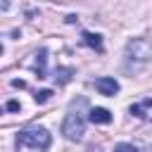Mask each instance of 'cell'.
I'll list each match as a JSON object with an SVG mask.
<instances>
[{
    "mask_svg": "<svg viewBox=\"0 0 152 152\" xmlns=\"http://www.w3.org/2000/svg\"><path fill=\"white\" fill-rule=\"evenodd\" d=\"M83 43L88 45V48H93V50H97V52H102V36L100 33H93V31H83Z\"/></svg>",
    "mask_w": 152,
    "mask_h": 152,
    "instance_id": "obj_7",
    "label": "cell"
},
{
    "mask_svg": "<svg viewBox=\"0 0 152 152\" xmlns=\"http://www.w3.org/2000/svg\"><path fill=\"white\" fill-rule=\"evenodd\" d=\"M147 107H152V97H145L140 104H131V114L142 119V116H147Z\"/></svg>",
    "mask_w": 152,
    "mask_h": 152,
    "instance_id": "obj_9",
    "label": "cell"
},
{
    "mask_svg": "<svg viewBox=\"0 0 152 152\" xmlns=\"http://www.w3.org/2000/svg\"><path fill=\"white\" fill-rule=\"evenodd\" d=\"M88 114H90V121H93V124H109V121H112V114H109V109H104V107H93Z\"/></svg>",
    "mask_w": 152,
    "mask_h": 152,
    "instance_id": "obj_6",
    "label": "cell"
},
{
    "mask_svg": "<svg viewBox=\"0 0 152 152\" xmlns=\"http://www.w3.org/2000/svg\"><path fill=\"white\" fill-rule=\"evenodd\" d=\"M147 152H152V147H150V150H147Z\"/></svg>",
    "mask_w": 152,
    "mask_h": 152,
    "instance_id": "obj_14",
    "label": "cell"
},
{
    "mask_svg": "<svg viewBox=\"0 0 152 152\" xmlns=\"http://www.w3.org/2000/svg\"><path fill=\"white\" fill-rule=\"evenodd\" d=\"M17 109H19V102L17 100H10L7 102V112H17Z\"/></svg>",
    "mask_w": 152,
    "mask_h": 152,
    "instance_id": "obj_12",
    "label": "cell"
},
{
    "mask_svg": "<svg viewBox=\"0 0 152 152\" xmlns=\"http://www.w3.org/2000/svg\"><path fill=\"white\" fill-rule=\"evenodd\" d=\"M83 109H86V100L83 97L71 104V109H69V114H66V119L62 124V133H64L66 140H81L83 138V133H86V114H83Z\"/></svg>",
    "mask_w": 152,
    "mask_h": 152,
    "instance_id": "obj_3",
    "label": "cell"
},
{
    "mask_svg": "<svg viewBox=\"0 0 152 152\" xmlns=\"http://www.w3.org/2000/svg\"><path fill=\"white\" fill-rule=\"evenodd\" d=\"M114 152H140L135 145H131V142H119L116 147H114Z\"/></svg>",
    "mask_w": 152,
    "mask_h": 152,
    "instance_id": "obj_10",
    "label": "cell"
},
{
    "mask_svg": "<svg viewBox=\"0 0 152 152\" xmlns=\"http://www.w3.org/2000/svg\"><path fill=\"white\" fill-rule=\"evenodd\" d=\"M50 142H52V138H50L48 128L31 126L17 135V152H45L50 147Z\"/></svg>",
    "mask_w": 152,
    "mask_h": 152,
    "instance_id": "obj_1",
    "label": "cell"
},
{
    "mask_svg": "<svg viewBox=\"0 0 152 152\" xmlns=\"http://www.w3.org/2000/svg\"><path fill=\"white\" fill-rule=\"evenodd\" d=\"M12 86H14V88H24V81H19V78H14V81H12Z\"/></svg>",
    "mask_w": 152,
    "mask_h": 152,
    "instance_id": "obj_13",
    "label": "cell"
},
{
    "mask_svg": "<svg viewBox=\"0 0 152 152\" xmlns=\"http://www.w3.org/2000/svg\"><path fill=\"white\" fill-rule=\"evenodd\" d=\"M50 95H52V90H48V88H45V90H38V93H36V102H48Z\"/></svg>",
    "mask_w": 152,
    "mask_h": 152,
    "instance_id": "obj_11",
    "label": "cell"
},
{
    "mask_svg": "<svg viewBox=\"0 0 152 152\" xmlns=\"http://www.w3.org/2000/svg\"><path fill=\"white\" fill-rule=\"evenodd\" d=\"M95 90H97L100 95L114 97V95L119 93V81H116V78H112V76H102V78H97V81H95Z\"/></svg>",
    "mask_w": 152,
    "mask_h": 152,
    "instance_id": "obj_4",
    "label": "cell"
},
{
    "mask_svg": "<svg viewBox=\"0 0 152 152\" xmlns=\"http://www.w3.org/2000/svg\"><path fill=\"white\" fill-rule=\"evenodd\" d=\"M71 76H74V69H71V66H57L52 78H55L57 83H69V81H71Z\"/></svg>",
    "mask_w": 152,
    "mask_h": 152,
    "instance_id": "obj_8",
    "label": "cell"
},
{
    "mask_svg": "<svg viewBox=\"0 0 152 152\" xmlns=\"http://www.w3.org/2000/svg\"><path fill=\"white\" fill-rule=\"evenodd\" d=\"M152 59V43L147 38H131L126 43V69L140 71Z\"/></svg>",
    "mask_w": 152,
    "mask_h": 152,
    "instance_id": "obj_2",
    "label": "cell"
},
{
    "mask_svg": "<svg viewBox=\"0 0 152 152\" xmlns=\"http://www.w3.org/2000/svg\"><path fill=\"white\" fill-rule=\"evenodd\" d=\"M45 62H48V50H45V48H40L38 52H33L31 69L38 74V78H45Z\"/></svg>",
    "mask_w": 152,
    "mask_h": 152,
    "instance_id": "obj_5",
    "label": "cell"
}]
</instances>
